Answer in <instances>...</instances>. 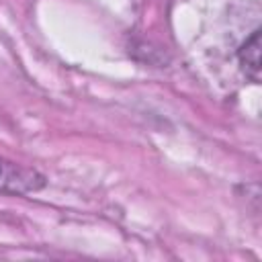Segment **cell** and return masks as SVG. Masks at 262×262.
<instances>
[{"mask_svg": "<svg viewBox=\"0 0 262 262\" xmlns=\"http://www.w3.org/2000/svg\"><path fill=\"white\" fill-rule=\"evenodd\" d=\"M239 63L244 74L252 80V82H260V31L256 29L252 33V37L239 47Z\"/></svg>", "mask_w": 262, "mask_h": 262, "instance_id": "cell-2", "label": "cell"}, {"mask_svg": "<svg viewBox=\"0 0 262 262\" xmlns=\"http://www.w3.org/2000/svg\"><path fill=\"white\" fill-rule=\"evenodd\" d=\"M43 184H45V178L37 170H31L0 158V190L2 192L25 194V192H35L43 188Z\"/></svg>", "mask_w": 262, "mask_h": 262, "instance_id": "cell-1", "label": "cell"}]
</instances>
